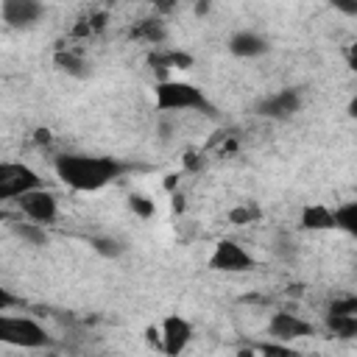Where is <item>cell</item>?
<instances>
[{"label":"cell","mask_w":357,"mask_h":357,"mask_svg":"<svg viewBox=\"0 0 357 357\" xmlns=\"http://www.w3.org/2000/svg\"><path fill=\"white\" fill-rule=\"evenodd\" d=\"M148 64L153 67V73L165 75L167 70H190L192 56L184 50H153V53H148Z\"/></svg>","instance_id":"cell-12"},{"label":"cell","mask_w":357,"mask_h":357,"mask_svg":"<svg viewBox=\"0 0 357 357\" xmlns=\"http://www.w3.org/2000/svg\"><path fill=\"white\" fill-rule=\"evenodd\" d=\"M301 229L307 231H326L335 229V209H329L326 204H310L301 209Z\"/></svg>","instance_id":"cell-13"},{"label":"cell","mask_w":357,"mask_h":357,"mask_svg":"<svg viewBox=\"0 0 357 357\" xmlns=\"http://www.w3.org/2000/svg\"><path fill=\"white\" fill-rule=\"evenodd\" d=\"M237 357H254V349H240Z\"/></svg>","instance_id":"cell-31"},{"label":"cell","mask_w":357,"mask_h":357,"mask_svg":"<svg viewBox=\"0 0 357 357\" xmlns=\"http://www.w3.org/2000/svg\"><path fill=\"white\" fill-rule=\"evenodd\" d=\"M0 340L8 346H20V349H47L53 343L45 326L36 324L33 318L6 315V312L0 315Z\"/></svg>","instance_id":"cell-3"},{"label":"cell","mask_w":357,"mask_h":357,"mask_svg":"<svg viewBox=\"0 0 357 357\" xmlns=\"http://www.w3.org/2000/svg\"><path fill=\"white\" fill-rule=\"evenodd\" d=\"M0 14L11 28H28L45 14V6L39 0H3Z\"/></svg>","instance_id":"cell-10"},{"label":"cell","mask_w":357,"mask_h":357,"mask_svg":"<svg viewBox=\"0 0 357 357\" xmlns=\"http://www.w3.org/2000/svg\"><path fill=\"white\" fill-rule=\"evenodd\" d=\"M17 206H20V212L25 215V218H31L33 223H39V226H47V223H53L56 220V215H59V201H56V195L53 192H47V190H31V192H25V195H20L17 198Z\"/></svg>","instance_id":"cell-6"},{"label":"cell","mask_w":357,"mask_h":357,"mask_svg":"<svg viewBox=\"0 0 357 357\" xmlns=\"http://www.w3.org/2000/svg\"><path fill=\"white\" fill-rule=\"evenodd\" d=\"M131 36L134 39H145L151 45H162L165 42V28L159 20H142L137 28H131Z\"/></svg>","instance_id":"cell-18"},{"label":"cell","mask_w":357,"mask_h":357,"mask_svg":"<svg viewBox=\"0 0 357 357\" xmlns=\"http://www.w3.org/2000/svg\"><path fill=\"white\" fill-rule=\"evenodd\" d=\"M11 231L28 245H47V231L39 223H11Z\"/></svg>","instance_id":"cell-17"},{"label":"cell","mask_w":357,"mask_h":357,"mask_svg":"<svg viewBox=\"0 0 357 357\" xmlns=\"http://www.w3.org/2000/svg\"><path fill=\"white\" fill-rule=\"evenodd\" d=\"M310 335H312V324H307L304 318H298L293 312L282 310V312H273L268 321V337L276 343H293V340H301Z\"/></svg>","instance_id":"cell-7"},{"label":"cell","mask_w":357,"mask_h":357,"mask_svg":"<svg viewBox=\"0 0 357 357\" xmlns=\"http://www.w3.org/2000/svg\"><path fill=\"white\" fill-rule=\"evenodd\" d=\"M346 114H349L351 120H357V95L349 100V106H346Z\"/></svg>","instance_id":"cell-29"},{"label":"cell","mask_w":357,"mask_h":357,"mask_svg":"<svg viewBox=\"0 0 357 357\" xmlns=\"http://www.w3.org/2000/svg\"><path fill=\"white\" fill-rule=\"evenodd\" d=\"M268 39L265 36H259V33H254V31H237V33H231V39H229V50L237 56V59H254V56H262V53H268Z\"/></svg>","instance_id":"cell-11"},{"label":"cell","mask_w":357,"mask_h":357,"mask_svg":"<svg viewBox=\"0 0 357 357\" xmlns=\"http://www.w3.org/2000/svg\"><path fill=\"white\" fill-rule=\"evenodd\" d=\"M298 109H301V95H298V89H279V92L262 98V100L254 106V112L262 114V117H268V120H290Z\"/></svg>","instance_id":"cell-8"},{"label":"cell","mask_w":357,"mask_h":357,"mask_svg":"<svg viewBox=\"0 0 357 357\" xmlns=\"http://www.w3.org/2000/svg\"><path fill=\"white\" fill-rule=\"evenodd\" d=\"M159 329H162V351L167 357H178L192 340V324L181 315H167Z\"/></svg>","instance_id":"cell-9"},{"label":"cell","mask_w":357,"mask_h":357,"mask_svg":"<svg viewBox=\"0 0 357 357\" xmlns=\"http://www.w3.org/2000/svg\"><path fill=\"white\" fill-rule=\"evenodd\" d=\"M326 315H357V296H340L329 304Z\"/></svg>","instance_id":"cell-22"},{"label":"cell","mask_w":357,"mask_h":357,"mask_svg":"<svg viewBox=\"0 0 357 357\" xmlns=\"http://www.w3.org/2000/svg\"><path fill=\"white\" fill-rule=\"evenodd\" d=\"M53 167L56 176L78 192H95L128 170V165L117 162L114 156H89V153H61L56 156Z\"/></svg>","instance_id":"cell-1"},{"label":"cell","mask_w":357,"mask_h":357,"mask_svg":"<svg viewBox=\"0 0 357 357\" xmlns=\"http://www.w3.org/2000/svg\"><path fill=\"white\" fill-rule=\"evenodd\" d=\"M326 329L340 340H351L357 337V315H326Z\"/></svg>","instance_id":"cell-16"},{"label":"cell","mask_w":357,"mask_h":357,"mask_svg":"<svg viewBox=\"0 0 357 357\" xmlns=\"http://www.w3.org/2000/svg\"><path fill=\"white\" fill-rule=\"evenodd\" d=\"M209 268L220 271V273H243V271H254L257 259L234 240H218L212 254H209Z\"/></svg>","instance_id":"cell-5"},{"label":"cell","mask_w":357,"mask_h":357,"mask_svg":"<svg viewBox=\"0 0 357 357\" xmlns=\"http://www.w3.org/2000/svg\"><path fill=\"white\" fill-rule=\"evenodd\" d=\"M17 298L8 293V290H0V312H8V307H14Z\"/></svg>","instance_id":"cell-26"},{"label":"cell","mask_w":357,"mask_h":357,"mask_svg":"<svg viewBox=\"0 0 357 357\" xmlns=\"http://www.w3.org/2000/svg\"><path fill=\"white\" fill-rule=\"evenodd\" d=\"M89 245H92L100 257H109V259H114V257H120V254H123V243H120V240H114V237H92V240H89Z\"/></svg>","instance_id":"cell-21"},{"label":"cell","mask_w":357,"mask_h":357,"mask_svg":"<svg viewBox=\"0 0 357 357\" xmlns=\"http://www.w3.org/2000/svg\"><path fill=\"white\" fill-rule=\"evenodd\" d=\"M346 59H349V67H351V70L357 73V42H354V45L349 47V53H346Z\"/></svg>","instance_id":"cell-28"},{"label":"cell","mask_w":357,"mask_h":357,"mask_svg":"<svg viewBox=\"0 0 357 357\" xmlns=\"http://www.w3.org/2000/svg\"><path fill=\"white\" fill-rule=\"evenodd\" d=\"M335 229L357 240V201H346L335 209Z\"/></svg>","instance_id":"cell-15"},{"label":"cell","mask_w":357,"mask_h":357,"mask_svg":"<svg viewBox=\"0 0 357 357\" xmlns=\"http://www.w3.org/2000/svg\"><path fill=\"white\" fill-rule=\"evenodd\" d=\"M206 11H209V3H198L195 6V14H206Z\"/></svg>","instance_id":"cell-30"},{"label":"cell","mask_w":357,"mask_h":357,"mask_svg":"<svg viewBox=\"0 0 357 357\" xmlns=\"http://www.w3.org/2000/svg\"><path fill=\"white\" fill-rule=\"evenodd\" d=\"M53 64H56L61 73L73 75V78H86V75H89L86 59H84L81 53H75V50H59V53L53 56Z\"/></svg>","instance_id":"cell-14"},{"label":"cell","mask_w":357,"mask_h":357,"mask_svg":"<svg viewBox=\"0 0 357 357\" xmlns=\"http://www.w3.org/2000/svg\"><path fill=\"white\" fill-rule=\"evenodd\" d=\"M153 100H156V109L159 112H181V109H198L204 114H215V106L209 103V98L187 84V81H159L156 84V92H153Z\"/></svg>","instance_id":"cell-2"},{"label":"cell","mask_w":357,"mask_h":357,"mask_svg":"<svg viewBox=\"0 0 357 357\" xmlns=\"http://www.w3.org/2000/svg\"><path fill=\"white\" fill-rule=\"evenodd\" d=\"M42 178L33 167L22 162H3L0 165V201H17L20 195L39 190Z\"/></svg>","instance_id":"cell-4"},{"label":"cell","mask_w":357,"mask_h":357,"mask_svg":"<svg viewBox=\"0 0 357 357\" xmlns=\"http://www.w3.org/2000/svg\"><path fill=\"white\" fill-rule=\"evenodd\" d=\"M340 14H349V17H357V0H335L332 3Z\"/></svg>","instance_id":"cell-25"},{"label":"cell","mask_w":357,"mask_h":357,"mask_svg":"<svg viewBox=\"0 0 357 357\" xmlns=\"http://www.w3.org/2000/svg\"><path fill=\"white\" fill-rule=\"evenodd\" d=\"M259 357H298L296 349H290V343H276V340H268L259 346Z\"/></svg>","instance_id":"cell-23"},{"label":"cell","mask_w":357,"mask_h":357,"mask_svg":"<svg viewBox=\"0 0 357 357\" xmlns=\"http://www.w3.org/2000/svg\"><path fill=\"white\" fill-rule=\"evenodd\" d=\"M262 218V209L257 206V204H240V206H234L231 212H229V220L234 223V226H245V223H254V220H259Z\"/></svg>","instance_id":"cell-19"},{"label":"cell","mask_w":357,"mask_h":357,"mask_svg":"<svg viewBox=\"0 0 357 357\" xmlns=\"http://www.w3.org/2000/svg\"><path fill=\"white\" fill-rule=\"evenodd\" d=\"M165 187H167V190H173V187H176V176H167V181H165Z\"/></svg>","instance_id":"cell-32"},{"label":"cell","mask_w":357,"mask_h":357,"mask_svg":"<svg viewBox=\"0 0 357 357\" xmlns=\"http://www.w3.org/2000/svg\"><path fill=\"white\" fill-rule=\"evenodd\" d=\"M184 165H187V167H190V170H198V167H201V156H198V153H192V151H190V153H187V156H184Z\"/></svg>","instance_id":"cell-27"},{"label":"cell","mask_w":357,"mask_h":357,"mask_svg":"<svg viewBox=\"0 0 357 357\" xmlns=\"http://www.w3.org/2000/svg\"><path fill=\"white\" fill-rule=\"evenodd\" d=\"M273 254H276V257H282V259H293V257H296V240H293L287 231H279V234H276Z\"/></svg>","instance_id":"cell-24"},{"label":"cell","mask_w":357,"mask_h":357,"mask_svg":"<svg viewBox=\"0 0 357 357\" xmlns=\"http://www.w3.org/2000/svg\"><path fill=\"white\" fill-rule=\"evenodd\" d=\"M128 209L137 215V218H142V220H148V218H153V212H156V204L148 198V195H139V192H131L128 195Z\"/></svg>","instance_id":"cell-20"}]
</instances>
